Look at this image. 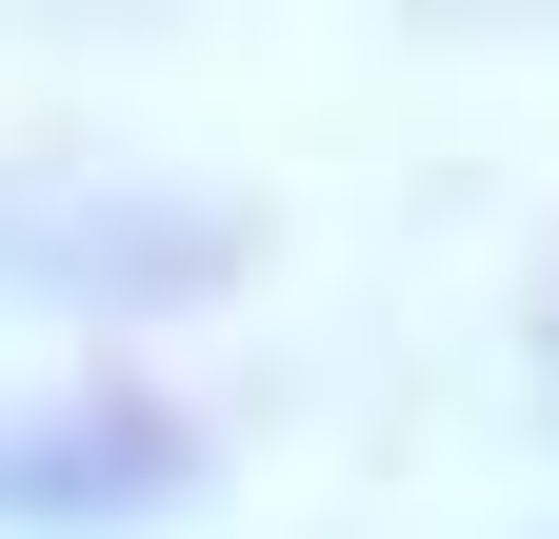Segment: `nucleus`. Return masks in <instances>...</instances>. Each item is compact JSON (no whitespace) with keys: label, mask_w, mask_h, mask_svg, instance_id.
<instances>
[{"label":"nucleus","mask_w":559,"mask_h":539,"mask_svg":"<svg viewBox=\"0 0 559 539\" xmlns=\"http://www.w3.org/2000/svg\"><path fill=\"white\" fill-rule=\"evenodd\" d=\"M221 280H240V220L180 180H0V320H160Z\"/></svg>","instance_id":"obj_1"},{"label":"nucleus","mask_w":559,"mask_h":539,"mask_svg":"<svg viewBox=\"0 0 559 539\" xmlns=\"http://www.w3.org/2000/svg\"><path fill=\"white\" fill-rule=\"evenodd\" d=\"M200 500V420L160 380H21L0 399V539H120Z\"/></svg>","instance_id":"obj_2"},{"label":"nucleus","mask_w":559,"mask_h":539,"mask_svg":"<svg viewBox=\"0 0 559 539\" xmlns=\"http://www.w3.org/2000/svg\"><path fill=\"white\" fill-rule=\"evenodd\" d=\"M539 380H559V360H539Z\"/></svg>","instance_id":"obj_3"}]
</instances>
